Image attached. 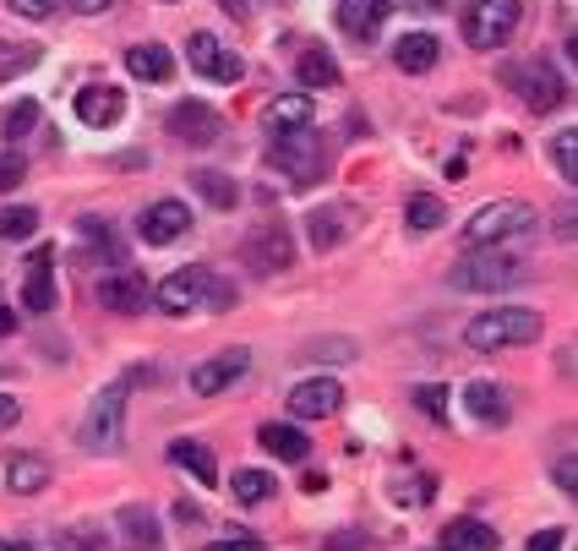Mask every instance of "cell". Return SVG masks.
Listing matches in <instances>:
<instances>
[{
  "instance_id": "1f68e13d",
  "label": "cell",
  "mask_w": 578,
  "mask_h": 551,
  "mask_svg": "<svg viewBox=\"0 0 578 551\" xmlns=\"http://www.w3.org/2000/svg\"><path fill=\"white\" fill-rule=\"evenodd\" d=\"M278 491V481L267 470H235V502H267Z\"/></svg>"
},
{
  "instance_id": "52a82bcc",
  "label": "cell",
  "mask_w": 578,
  "mask_h": 551,
  "mask_svg": "<svg viewBox=\"0 0 578 551\" xmlns=\"http://www.w3.org/2000/svg\"><path fill=\"white\" fill-rule=\"evenodd\" d=\"M518 17H524L518 0H475L464 11V44L469 50H503L518 33Z\"/></svg>"
},
{
  "instance_id": "681fc988",
  "label": "cell",
  "mask_w": 578,
  "mask_h": 551,
  "mask_svg": "<svg viewBox=\"0 0 578 551\" xmlns=\"http://www.w3.org/2000/svg\"><path fill=\"white\" fill-rule=\"evenodd\" d=\"M65 6H71V11H104L110 0H65Z\"/></svg>"
},
{
  "instance_id": "60d3db41",
  "label": "cell",
  "mask_w": 578,
  "mask_h": 551,
  "mask_svg": "<svg viewBox=\"0 0 578 551\" xmlns=\"http://www.w3.org/2000/svg\"><path fill=\"white\" fill-rule=\"evenodd\" d=\"M551 476H557V486H562V491H568V497H574V491H578V470H574V453H562V459H557V470H551Z\"/></svg>"
},
{
  "instance_id": "7a4b0ae2",
  "label": "cell",
  "mask_w": 578,
  "mask_h": 551,
  "mask_svg": "<svg viewBox=\"0 0 578 551\" xmlns=\"http://www.w3.org/2000/svg\"><path fill=\"white\" fill-rule=\"evenodd\" d=\"M524 263L503 246H475L458 268H453V289H475V295H497V289H514L524 284Z\"/></svg>"
},
{
  "instance_id": "8d00e7d4",
  "label": "cell",
  "mask_w": 578,
  "mask_h": 551,
  "mask_svg": "<svg viewBox=\"0 0 578 551\" xmlns=\"http://www.w3.org/2000/svg\"><path fill=\"white\" fill-rule=\"evenodd\" d=\"M415 405L426 420H448V388H437V382H426V388H415Z\"/></svg>"
},
{
  "instance_id": "f6af8a7d",
  "label": "cell",
  "mask_w": 578,
  "mask_h": 551,
  "mask_svg": "<svg viewBox=\"0 0 578 551\" xmlns=\"http://www.w3.org/2000/svg\"><path fill=\"white\" fill-rule=\"evenodd\" d=\"M17 420H22V399L0 394V431H6V426H17Z\"/></svg>"
},
{
  "instance_id": "ee69618b",
  "label": "cell",
  "mask_w": 578,
  "mask_h": 551,
  "mask_svg": "<svg viewBox=\"0 0 578 551\" xmlns=\"http://www.w3.org/2000/svg\"><path fill=\"white\" fill-rule=\"evenodd\" d=\"M61 547H71V551H104V541H93V530H77V535H61Z\"/></svg>"
},
{
  "instance_id": "7402d4cb",
  "label": "cell",
  "mask_w": 578,
  "mask_h": 551,
  "mask_svg": "<svg viewBox=\"0 0 578 551\" xmlns=\"http://www.w3.org/2000/svg\"><path fill=\"white\" fill-rule=\"evenodd\" d=\"M262 126L278 137V132H295V126H312V99L306 93H284L262 110Z\"/></svg>"
},
{
  "instance_id": "277c9868",
  "label": "cell",
  "mask_w": 578,
  "mask_h": 551,
  "mask_svg": "<svg viewBox=\"0 0 578 551\" xmlns=\"http://www.w3.org/2000/svg\"><path fill=\"white\" fill-rule=\"evenodd\" d=\"M503 82L514 88L529 110H540V115L568 104V82H562V71L551 67L546 55H535V61H503Z\"/></svg>"
},
{
  "instance_id": "7c38bea8",
  "label": "cell",
  "mask_w": 578,
  "mask_h": 551,
  "mask_svg": "<svg viewBox=\"0 0 578 551\" xmlns=\"http://www.w3.org/2000/svg\"><path fill=\"white\" fill-rule=\"evenodd\" d=\"M246 371H252V349H224V355L202 360L192 371V394L196 399H213V394H224L230 382H241Z\"/></svg>"
},
{
  "instance_id": "5bb4252c",
  "label": "cell",
  "mask_w": 578,
  "mask_h": 551,
  "mask_svg": "<svg viewBox=\"0 0 578 551\" xmlns=\"http://www.w3.org/2000/svg\"><path fill=\"white\" fill-rule=\"evenodd\" d=\"M121 115H126V93H121V88L88 82V88L77 93V121H82V126H93V132H110Z\"/></svg>"
},
{
  "instance_id": "cb8c5ba5",
  "label": "cell",
  "mask_w": 578,
  "mask_h": 551,
  "mask_svg": "<svg viewBox=\"0 0 578 551\" xmlns=\"http://www.w3.org/2000/svg\"><path fill=\"white\" fill-rule=\"evenodd\" d=\"M349 218H355V213H349V207H317V213H312V218H306V229H312V246H317V252H333V246H344V235H349V229H344V224H349Z\"/></svg>"
},
{
  "instance_id": "4fadbf2b",
  "label": "cell",
  "mask_w": 578,
  "mask_h": 551,
  "mask_svg": "<svg viewBox=\"0 0 578 551\" xmlns=\"http://www.w3.org/2000/svg\"><path fill=\"white\" fill-rule=\"evenodd\" d=\"M136 229H142V241H148V246H170V241H181V235L192 229V207L175 203V197H164V203L142 207Z\"/></svg>"
},
{
  "instance_id": "ab89813d",
  "label": "cell",
  "mask_w": 578,
  "mask_h": 551,
  "mask_svg": "<svg viewBox=\"0 0 578 551\" xmlns=\"http://www.w3.org/2000/svg\"><path fill=\"white\" fill-rule=\"evenodd\" d=\"M327 551H366V535L361 530H338V535H327Z\"/></svg>"
},
{
  "instance_id": "484cf974",
  "label": "cell",
  "mask_w": 578,
  "mask_h": 551,
  "mask_svg": "<svg viewBox=\"0 0 578 551\" xmlns=\"http://www.w3.org/2000/svg\"><path fill=\"white\" fill-rule=\"evenodd\" d=\"M44 263H50V252H39V268H33L28 284H22V306H28V312H39V317H44V312H55V278H50Z\"/></svg>"
},
{
  "instance_id": "bcb514c9",
  "label": "cell",
  "mask_w": 578,
  "mask_h": 551,
  "mask_svg": "<svg viewBox=\"0 0 578 551\" xmlns=\"http://www.w3.org/2000/svg\"><path fill=\"white\" fill-rule=\"evenodd\" d=\"M17 181H22V164L17 159H0V192H11Z\"/></svg>"
},
{
  "instance_id": "ffe728a7",
  "label": "cell",
  "mask_w": 578,
  "mask_h": 551,
  "mask_svg": "<svg viewBox=\"0 0 578 551\" xmlns=\"http://www.w3.org/2000/svg\"><path fill=\"white\" fill-rule=\"evenodd\" d=\"M170 465H175V470H186V476H196V486H213V481H219L213 448H207V442H192V437L170 442Z\"/></svg>"
},
{
  "instance_id": "d6986e66",
  "label": "cell",
  "mask_w": 578,
  "mask_h": 551,
  "mask_svg": "<svg viewBox=\"0 0 578 551\" xmlns=\"http://www.w3.org/2000/svg\"><path fill=\"white\" fill-rule=\"evenodd\" d=\"M437 55H443V44H437L432 33H404V39L393 44V67L409 71V76L432 71V67H437Z\"/></svg>"
},
{
  "instance_id": "4316f807",
  "label": "cell",
  "mask_w": 578,
  "mask_h": 551,
  "mask_svg": "<svg viewBox=\"0 0 578 551\" xmlns=\"http://www.w3.org/2000/svg\"><path fill=\"white\" fill-rule=\"evenodd\" d=\"M6 486H11L17 497H33V491L50 486V465H44V459H11V465H6Z\"/></svg>"
},
{
  "instance_id": "6da1fadb",
  "label": "cell",
  "mask_w": 578,
  "mask_h": 551,
  "mask_svg": "<svg viewBox=\"0 0 578 551\" xmlns=\"http://www.w3.org/2000/svg\"><path fill=\"white\" fill-rule=\"evenodd\" d=\"M546 334V317L529 312V306H491L480 317H469L464 328V345L469 349H518V345H535Z\"/></svg>"
},
{
  "instance_id": "44dd1931",
  "label": "cell",
  "mask_w": 578,
  "mask_h": 551,
  "mask_svg": "<svg viewBox=\"0 0 578 551\" xmlns=\"http://www.w3.org/2000/svg\"><path fill=\"white\" fill-rule=\"evenodd\" d=\"M497 547H503V535L491 524H480V519H453L443 530V551H497Z\"/></svg>"
},
{
  "instance_id": "74e56055",
  "label": "cell",
  "mask_w": 578,
  "mask_h": 551,
  "mask_svg": "<svg viewBox=\"0 0 578 551\" xmlns=\"http://www.w3.org/2000/svg\"><path fill=\"white\" fill-rule=\"evenodd\" d=\"M17 17H28V22H50L55 11H61V0H6Z\"/></svg>"
},
{
  "instance_id": "7dc6e473",
  "label": "cell",
  "mask_w": 578,
  "mask_h": 551,
  "mask_svg": "<svg viewBox=\"0 0 578 551\" xmlns=\"http://www.w3.org/2000/svg\"><path fill=\"white\" fill-rule=\"evenodd\" d=\"M219 11H224V17H235V22H241V17H246V11H252V0H219Z\"/></svg>"
},
{
  "instance_id": "d6a6232c",
  "label": "cell",
  "mask_w": 578,
  "mask_h": 551,
  "mask_svg": "<svg viewBox=\"0 0 578 551\" xmlns=\"http://www.w3.org/2000/svg\"><path fill=\"white\" fill-rule=\"evenodd\" d=\"M39 229V207H0V235L6 241H33Z\"/></svg>"
},
{
  "instance_id": "d590c367",
  "label": "cell",
  "mask_w": 578,
  "mask_h": 551,
  "mask_svg": "<svg viewBox=\"0 0 578 551\" xmlns=\"http://www.w3.org/2000/svg\"><path fill=\"white\" fill-rule=\"evenodd\" d=\"M551 164H557V175H562V181H578V137H574V132L551 137Z\"/></svg>"
},
{
  "instance_id": "8fae6325",
  "label": "cell",
  "mask_w": 578,
  "mask_h": 551,
  "mask_svg": "<svg viewBox=\"0 0 578 551\" xmlns=\"http://www.w3.org/2000/svg\"><path fill=\"white\" fill-rule=\"evenodd\" d=\"M246 263H252L257 274H290V268H295V241H290V229H284V224H262V229H252Z\"/></svg>"
},
{
  "instance_id": "9a60e30c",
  "label": "cell",
  "mask_w": 578,
  "mask_h": 551,
  "mask_svg": "<svg viewBox=\"0 0 578 551\" xmlns=\"http://www.w3.org/2000/svg\"><path fill=\"white\" fill-rule=\"evenodd\" d=\"M170 132H175L181 142H196V147H207V142H219L224 121H219L207 104H196V99H181V104L170 110Z\"/></svg>"
},
{
  "instance_id": "9c48e42d",
  "label": "cell",
  "mask_w": 578,
  "mask_h": 551,
  "mask_svg": "<svg viewBox=\"0 0 578 551\" xmlns=\"http://www.w3.org/2000/svg\"><path fill=\"white\" fill-rule=\"evenodd\" d=\"M186 61H192V71L207 76V82H241V76H246V61H241L230 44H219L213 33H202V28L186 39Z\"/></svg>"
},
{
  "instance_id": "3957f363",
  "label": "cell",
  "mask_w": 578,
  "mask_h": 551,
  "mask_svg": "<svg viewBox=\"0 0 578 551\" xmlns=\"http://www.w3.org/2000/svg\"><path fill=\"white\" fill-rule=\"evenodd\" d=\"M267 164L284 170L295 186H317L327 175V142L312 126H295V132H278V142L267 147Z\"/></svg>"
},
{
  "instance_id": "f35d334b",
  "label": "cell",
  "mask_w": 578,
  "mask_h": 551,
  "mask_svg": "<svg viewBox=\"0 0 578 551\" xmlns=\"http://www.w3.org/2000/svg\"><path fill=\"white\" fill-rule=\"evenodd\" d=\"M432 497H437V481H432V476H420V481H404V486H398V502H415V508H426Z\"/></svg>"
},
{
  "instance_id": "d4e9b609",
  "label": "cell",
  "mask_w": 578,
  "mask_h": 551,
  "mask_svg": "<svg viewBox=\"0 0 578 551\" xmlns=\"http://www.w3.org/2000/svg\"><path fill=\"white\" fill-rule=\"evenodd\" d=\"M464 405H469L475 420H486V426H503V420H508V394H503L497 382H469V388H464Z\"/></svg>"
},
{
  "instance_id": "f907efd6",
  "label": "cell",
  "mask_w": 578,
  "mask_h": 551,
  "mask_svg": "<svg viewBox=\"0 0 578 551\" xmlns=\"http://www.w3.org/2000/svg\"><path fill=\"white\" fill-rule=\"evenodd\" d=\"M0 551H33L28 541H0Z\"/></svg>"
},
{
  "instance_id": "ac0fdd59",
  "label": "cell",
  "mask_w": 578,
  "mask_h": 551,
  "mask_svg": "<svg viewBox=\"0 0 578 551\" xmlns=\"http://www.w3.org/2000/svg\"><path fill=\"white\" fill-rule=\"evenodd\" d=\"M257 442L273 453V459H284V465H306V453H312L306 431H301V426H284V420H267V426L257 431Z\"/></svg>"
},
{
  "instance_id": "5b68a950",
  "label": "cell",
  "mask_w": 578,
  "mask_h": 551,
  "mask_svg": "<svg viewBox=\"0 0 578 551\" xmlns=\"http://www.w3.org/2000/svg\"><path fill=\"white\" fill-rule=\"evenodd\" d=\"M126 394L131 382H110L99 399H93V410L82 420V448L88 453H121V442H126Z\"/></svg>"
},
{
  "instance_id": "ba28073f",
  "label": "cell",
  "mask_w": 578,
  "mask_h": 551,
  "mask_svg": "<svg viewBox=\"0 0 578 551\" xmlns=\"http://www.w3.org/2000/svg\"><path fill=\"white\" fill-rule=\"evenodd\" d=\"M207 289H213V274L207 268H175V274H164L159 284H153V300L148 306H159L164 317H186V312H196L202 300H207Z\"/></svg>"
},
{
  "instance_id": "83f0119b",
  "label": "cell",
  "mask_w": 578,
  "mask_h": 551,
  "mask_svg": "<svg viewBox=\"0 0 578 551\" xmlns=\"http://www.w3.org/2000/svg\"><path fill=\"white\" fill-rule=\"evenodd\" d=\"M295 67H301V82H306V88H338V61H333L327 50H317V44L301 50Z\"/></svg>"
},
{
  "instance_id": "c3c4849f",
  "label": "cell",
  "mask_w": 578,
  "mask_h": 551,
  "mask_svg": "<svg viewBox=\"0 0 578 551\" xmlns=\"http://www.w3.org/2000/svg\"><path fill=\"white\" fill-rule=\"evenodd\" d=\"M6 334H17V312L0 300V339H6Z\"/></svg>"
},
{
  "instance_id": "f546056e",
  "label": "cell",
  "mask_w": 578,
  "mask_h": 551,
  "mask_svg": "<svg viewBox=\"0 0 578 551\" xmlns=\"http://www.w3.org/2000/svg\"><path fill=\"white\" fill-rule=\"evenodd\" d=\"M443 218H448V207L437 203V197H426V192H415V197H409V207H404V224H409L415 235H432Z\"/></svg>"
},
{
  "instance_id": "836d02e7",
  "label": "cell",
  "mask_w": 578,
  "mask_h": 551,
  "mask_svg": "<svg viewBox=\"0 0 578 551\" xmlns=\"http://www.w3.org/2000/svg\"><path fill=\"white\" fill-rule=\"evenodd\" d=\"M33 126H39V99H22V104H11V110L0 115V132H6L11 142H17V137H28Z\"/></svg>"
},
{
  "instance_id": "7bdbcfd3",
  "label": "cell",
  "mask_w": 578,
  "mask_h": 551,
  "mask_svg": "<svg viewBox=\"0 0 578 551\" xmlns=\"http://www.w3.org/2000/svg\"><path fill=\"white\" fill-rule=\"evenodd\" d=\"M207 551H262L257 535H230V541H207Z\"/></svg>"
},
{
  "instance_id": "b9f144b4",
  "label": "cell",
  "mask_w": 578,
  "mask_h": 551,
  "mask_svg": "<svg viewBox=\"0 0 578 551\" xmlns=\"http://www.w3.org/2000/svg\"><path fill=\"white\" fill-rule=\"evenodd\" d=\"M568 541V530H540V535H529V551H562Z\"/></svg>"
},
{
  "instance_id": "603a6c76",
  "label": "cell",
  "mask_w": 578,
  "mask_h": 551,
  "mask_svg": "<svg viewBox=\"0 0 578 551\" xmlns=\"http://www.w3.org/2000/svg\"><path fill=\"white\" fill-rule=\"evenodd\" d=\"M126 71L136 76V82H170V76H175V61H170L164 44H131Z\"/></svg>"
},
{
  "instance_id": "e0dca14e",
  "label": "cell",
  "mask_w": 578,
  "mask_h": 551,
  "mask_svg": "<svg viewBox=\"0 0 578 551\" xmlns=\"http://www.w3.org/2000/svg\"><path fill=\"white\" fill-rule=\"evenodd\" d=\"M387 22V0H338V28L361 44H372Z\"/></svg>"
},
{
  "instance_id": "4dcf8cb0",
  "label": "cell",
  "mask_w": 578,
  "mask_h": 551,
  "mask_svg": "<svg viewBox=\"0 0 578 551\" xmlns=\"http://www.w3.org/2000/svg\"><path fill=\"white\" fill-rule=\"evenodd\" d=\"M121 530H126V541L136 551H148L159 541V524H153V513L148 508H121Z\"/></svg>"
},
{
  "instance_id": "e575fe53",
  "label": "cell",
  "mask_w": 578,
  "mask_h": 551,
  "mask_svg": "<svg viewBox=\"0 0 578 551\" xmlns=\"http://www.w3.org/2000/svg\"><path fill=\"white\" fill-rule=\"evenodd\" d=\"M33 61H39V50H28V44H6V39H0V82L22 76Z\"/></svg>"
},
{
  "instance_id": "30bf717a",
  "label": "cell",
  "mask_w": 578,
  "mask_h": 551,
  "mask_svg": "<svg viewBox=\"0 0 578 551\" xmlns=\"http://www.w3.org/2000/svg\"><path fill=\"white\" fill-rule=\"evenodd\" d=\"M148 300H153V284L136 268H115V274L99 278V306L110 317H136V312H148Z\"/></svg>"
},
{
  "instance_id": "8992f818",
  "label": "cell",
  "mask_w": 578,
  "mask_h": 551,
  "mask_svg": "<svg viewBox=\"0 0 578 551\" xmlns=\"http://www.w3.org/2000/svg\"><path fill=\"white\" fill-rule=\"evenodd\" d=\"M535 229V207L529 203H486L469 213V224H464V246L475 252V246H503V241H518V235H529Z\"/></svg>"
},
{
  "instance_id": "2e32d148",
  "label": "cell",
  "mask_w": 578,
  "mask_h": 551,
  "mask_svg": "<svg viewBox=\"0 0 578 551\" xmlns=\"http://www.w3.org/2000/svg\"><path fill=\"white\" fill-rule=\"evenodd\" d=\"M338 405H344V388L333 377H312V382L290 388V415L295 420H322V415H333Z\"/></svg>"
},
{
  "instance_id": "f1b7e54d",
  "label": "cell",
  "mask_w": 578,
  "mask_h": 551,
  "mask_svg": "<svg viewBox=\"0 0 578 551\" xmlns=\"http://www.w3.org/2000/svg\"><path fill=\"white\" fill-rule=\"evenodd\" d=\"M192 186H196V192H202V197H207L213 207H235V203H241V186H235L224 170H196Z\"/></svg>"
}]
</instances>
